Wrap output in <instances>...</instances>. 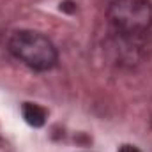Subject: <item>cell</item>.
I'll list each match as a JSON object with an SVG mask.
<instances>
[{
  "instance_id": "obj_2",
  "label": "cell",
  "mask_w": 152,
  "mask_h": 152,
  "mask_svg": "<svg viewBox=\"0 0 152 152\" xmlns=\"http://www.w3.org/2000/svg\"><path fill=\"white\" fill-rule=\"evenodd\" d=\"M106 14L117 34L142 36L152 27L151 0H112Z\"/></svg>"
},
{
  "instance_id": "obj_1",
  "label": "cell",
  "mask_w": 152,
  "mask_h": 152,
  "mask_svg": "<svg viewBox=\"0 0 152 152\" xmlns=\"http://www.w3.org/2000/svg\"><path fill=\"white\" fill-rule=\"evenodd\" d=\"M7 48L12 57H16L20 62L34 71H50L58 60L55 44L44 34L34 30L14 32L9 37Z\"/></svg>"
},
{
  "instance_id": "obj_3",
  "label": "cell",
  "mask_w": 152,
  "mask_h": 152,
  "mask_svg": "<svg viewBox=\"0 0 152 152\" xmlns=\"http://www.w3.org/2000/svg\"><path fill=\"white\" fill-rule=\"evenodd\" d=\"M21 115H23L25 122L32 127H42L46 124V118H48V112L36 103H23Z\"/></svg>"
},
{
  "instance_id": "obj_4",
  "label": "cell",
  "mask_w": 152,
  "mask_h": 152,
  "mask_svg": "<svg viewBox=\"0 0 152 152\" xmlns=\"http://www.w3.org/2000/svg\"><path fill=\"white\" fill-rule=\"evenodd\" d=\"M118 152H142V151L138 147H134V145H122L118 149Z\"/></svg>"
}]
</instances>
